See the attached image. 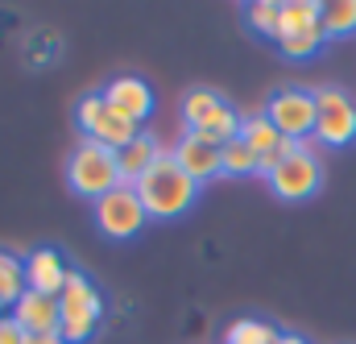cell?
Instances as JSON below:
<instances>
[{"label": "cell", "mask_w": 356, "mask_h": 344, "mask_svg": "<svg viewBox=\"0 0 356 344\" xmlns=\"http://www.w3.org/2000/svg\"><path fill=\"white\" fill-rule=\"evenodd\" d=\"M133 191H137V199H141L149 220H178V216H186L195 208L203 187L170 158V150H162L158 162L133 182Z\"/></svg>", "instance_id": "6da1fadb"}, {"label": "cell", "mask_w": 356, "mask_h": 344, "mask_svg": "<svg viewBox=\"0 0 356 344\" xmlns=\"http://www.w3.org/2000/svg\"><path fill=\"white\" fill-rule=\"evenodd\" d=\"M104 315H108L104 290L83 269H71L58 295V336L67 344H91L95 332L104 328Z\"/></svg>", "instance_id": "7a4b0ae2"}, {"label": "cell", "mask_w": 356, "mask_h": 344, "mask_svg": "<svg viewBox=\"0 0 356 344\" xmlns=\"http://www.w3.org/2000/svg\"><path fill=\"white\" fill-rule=\"evenodd\" d=\"M182 112V133L203 137L211 146H228L241 137V112L216 91V87H191L178 104Z\"/></svg>", "instance_id": "3957f363"}, {"label": "cell", "mask_w": 356, "mask_h": 344, "mask_svg": "<svg viewBox=\"0 0 356 344\" xmlns=\"http://www.w3.org/2000/svg\"><path fill=\"white\" fill-rule=\"evenodd\" d=\"M67 187H71L79 199H88V203L104 199V195L116 191V187H124V182H120V166H116V150L79 137V146L67 154Z\"/></svg>", "instance_id": "277c9868"}, {"label": "cell", "mask_w": 356, "mask_h": 344, "mask_svg": "<svg viewBox=\"0 0 356 344\" xmlns=\"http://www.w3.org/2000/svg\"><path fill=\"white\" fill-rule=\"evenodd\" d=\"M269 191L282 199V203H307L311 195H319V187H323V162H319V154L311 150V141L307 146H286V154L273 162V171L266 174Z\"/></svg>", "instance_id": "5b68a950"}, {"label": "cell", "mask_w": 356, "mask_h": 344, "mask_svg": "<svg viewBox=\"0 0 356 344\" xmlns=\"http://www.w3.org/2000/svg\"><path fill=\"white\" fill-rule=\"evenodd\" d=\"M75 129H79V137H88L95 146H108V150H124L141 133L129 116H120L104 100V91H83L79 95V104H75Z\"/></svg>", "instance_id": "8992f818"}, {"label": "cell", "mask_w": 356, "mask_h": 344, "mask_svg": "<svg viewBox=\"0 0 356 344\" xmlns=\"http://www.w3.org/2000/svg\"><path fill=\"white\" fill-rule=\"evenodd\" d=\"M315 146L344 150L356 141V100L344 87H315Z\"/></svg>", "instance_id": "52a82bcc"}, {"label": "cell", "mask_w": 356, "mask_h": 344, "mask_svg": "<svg viewBox=\"0 0 356 344\" xmlns=\"http://www.w3.org/2000/svg\"><path fill=\"white\" fill-rule=\"evenodd\" d=\"M266 116L286 141L307 146L315 137V91H307V87H277L266 100Z\"/></svg>", "instance_id": "ba28073f"}, {"label": "cell", "mask_w": 356, "mask_h": 344, "mask_svg": "<svg viewBox=\"0 0 356 344\" xmlns=\"http://www.w3.org/2000/svg\"><path fill=\"white\" fill-rule=\"evenodd\" d=\"M91 212H95V228H99L108 241H133V237H141V228L149 224V216H145V208H141V199H137L133 187L108 191L104 199L91 203Z\"/></svg>", "instance_id": "9c48e42d"}, {"label": "cell", "mask_w": 356, "mask_h": 344, "mask_svg": "<svg viewBox=\"0 0 356 344\" xmlns=\"http://www.w3.org/2000/svg\"><path fill=\"white\" fill-rule=\"evenodd\" d=\"M104 100H108L120 116H129L137 129L154 116V104H158L154 87L145 84V79H137V75H116V79H108V84H104Z\"/></svg>", "instance_id": "30bf717a"}, {"label": "cell", "mask_w": 356, "mask_h": 344, "mask_svg": "<svg viewBox=\"0 0 356 344\" xmlns=\"http://www.w3.org/2000/svg\"><path fill=\"white\" fill-rule=\"evenodd\" d=\"M67 274H71V265H67V258H63L54 245H38V249L25 258V290H38V295L58 299Z\"/></svg>", "instance_id": "8fae6325"}, {"label": "cell", "mask_w": 356, "mask_h": 344, "mask_svg": "<svg viewBox=\"0 0 356 344\" xmlns=\"http://www.w3.org/2000/svg\"><path fill=\"white\" fill-rule=\"evenodd\" d=\"M220 150H224V146H211V141H203V137L182 133V137L175 141V150H170V158L203 187V182H211V178L224 174V166H220Z\"/></svg>", "instance_id": "7c38bea8"}, {"label": "cell", "mask_w": 356, "mask_h": 344, "mask_svg": "<svg viewBox=\"0 0 356 344\" xmlns=\"http://www.w3.org/2000/svg\"><path fill=\"white\" fill-rule=\"evenodd\" d=\"M241 141H245V146H249V150H253V154L261 158V178H266V174L273 171V162H277V158L286 154V146H290V141H286V137H282V133H277V129L269 125L266 112L241 116Z\"/></svg>", "instance_id": "4fadbf2b"}, {"label": "cell", "mask_w": 356, "mask_h": 344, "mask_svg": "<svg viewBox=\"0 0 356 344\" xmlns=\"http://www.w3.org/2000/svg\"><path fill=\"white\" fill-rule=\"evenodd\" d=\"M8 315L21 324L25 336H50V332H58V299H50V295L25 290V295L13 303Z\"/></svg>", "instance_id": "5bb4252c"}, {"label": "cell", "mask_w": 356, "mask_h": 344, "mask_svg": "<svg viewBox=\"0 0 356 344\" xmlns=\"http://www.w3.org/2000/svg\"><path fill=\"white\" fill-rule=\"evenodd\" d=\"M158 154H162V146H158V141H154V137H149V133L141 129V133H137V137H133V141H129L124 150H116L120 182H124V187H133V182H137L141 174H145L149 166H154V162H158Z\"/></svg>", "instance_id": "9a60e30c"}, {"label": "cell", "mask_w": 356, "mask_h": 344, "mask_svg": "<svg viewBox=\"0 0 356 344\" xmlns=\"http://www.w3.org/2000/svg\"><path fill=\"white\" fill-rule=\"evenodd\" d=\"M323 46H327L323 25H311V29H298V33L277 38V50H282V58H290V63H311Z\"/></svg>", "instance_id": "2e32d148"}, {"label": "cell", "mask_w": 356, "mask_h": 344, "mask_svg": "<svg viewBox=\"0 0 356 344\" xmlns=\"http://www.w3.org/2000/svg\"><path fill=\"white\" fill-rule=\"evenodd\" d=\"M21 295H25V258L0 249V311L8 315Z\"/></svg>", "instance_id": "e0dca14e"}, {"label": "cell", "mask_w": 356, "mask_h": 344, "mask_svg": "<svg viewBox=\"0 0 356 344\" xmlns=\"http://www.w3.org/2000/svg\"><path fill=\"white\" fill-rule=\"evenodd\" d=\"M319 17H323V4H319V0H282L277 38H286V33H298V29H311V25H319Z\"/></svg>", "instance_id": "ac0fdd59"}, {"label": "cell", "mask_w": 356, "mask_h": 344, "mask_svg": "<svg viewBox=\"0 0 356 344\" xmlns=\"http://www.w3.org/2000/svg\"><path fill=\"white\" fill-rule=\"evenodd\" d=\"M319 25H323L327 42H332V38H353L356 33V0H327Z\"/></svg>", "instance_id": "d6986e66"}, {"label": "cell", "mask_w": 356, "mask_h": 344, "mask_svg": "<svg viewBox=\"0 0 356 344\" xmlns=\"http://www.w3.org/2000/svg\"><path fill=\"white\" fill-rule=\"evenodd\" d=\"M220 166L228 178H253V174H261V158L236 137V141H228L224 150H220Z\"/></svg>", "instance_id": "ffe728a7"}, {"label": "cell", "mask_w": 356, "mask_h": 344, "mask_svg": "<svg viewBox=\"0 0 356 344\" xmlns=\"http://www.w3.org/2000/svg\"><path fill=\"white\" fill-rule=\"evenodd\" d=\"M277 328L269 320H236L224 328V344H277Z\"/></svg>", "instance_id": "44dd1931"}, {"label": "cell", "mask_w": 356, "mask_h": 344, "mask_svg": "<svg viewBox=\"0 0 356 344\" xmlns=\"http://www.w3.org/2000/svg\"><path fill=\"white\" fill-rule=\"evenodd\" d=\"M277 17H282V0H253L245 4V25L261 38H273L277 42Z\"/></svg>", "instance_id": "7402d4cb"}, {"label": "cell", "mask_w": 356, "mask_h": 344, "mask_svg": "<svg viewBox=\"0 0 356 344\" xmlns=\"http://www.w3.org/2000/svg\"><path fill=\"white\" fill-rule=\"evenodd\" d=\"M0 344H25V332H21V324L13 315L0 320Z\"/></svg>", "instance_id": "603a6c76"}, {"label": "cell", "mask_w": 356, "mask_h": 344, "mask_svg": "<svg viewBox=\"0 0 356 344\" xmlns=\"http://www.w3.org/2000/svg\"><path fill=\"white\" fill-rule=\"evenodd\" d=\"M25 344H67L58 332H50V336H25Z\"/></svg>", "instance_id": "cb8c5ba5"}, {"label": "cell", "mask_w": 356, "mask_h": 344, "mask_svg": "<svg viewBox=\"0 0 356 344\" xmlns=\"http://www.w3.org/2000/svg\"><path fill=\"white\" fill-rule=\"evenodd\" d=\"M277 344H307V341H302V336H294V332H282V336H277Z\"/></svg>", "instance_id": "d4e9b609"}, {"label": "cell", "mask_w": 356, "mask_h": 344, "mask_svg": "<svg viewBox=\"0 0 356 344\" xmlns=\"http://www.w3.org/2000/svg\"><path fill=\"white\" fill-rule=\"evenodd\" d=\"M0 320H4V311H0Z\"/></svg>", "instance_id": "484cf974"}]
</instances>
